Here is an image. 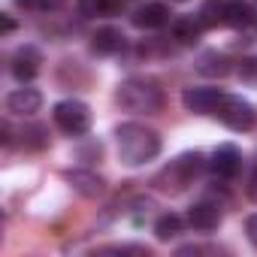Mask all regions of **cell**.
<instances>
[{
	"label": "cell",
	"mask_w": 257,
	"mask_h": 257,
	"mask_svg": "<svg viewBox=\"0 0 257 257\" xmlns=\"http://www.w3.org/2000/svg\"><path fill=\"white\" fill-rule=\"evenodd\" d=\"M100 155H103V146H100V143H91L88 149H82V152H79V158H82V161H85V158H97V161H100Z\"/></svg>",
	"instance_id": "24"
},
{
	"label": "cell",
	"mask_w": 257,
	"mask_h": 257,
	"mask_svg": "<svg viewBox=\"0 0 257 257\" xmlns=\"http://www.w3.org/2000/svg\"><path fill=\"white\" fill-rule=\"evenodd\" d=\"M118 106L127 109V112H137V115H149V112H158L164 106V91L158 88V82L152 79H124L118 85V94H115Z\"/></svg>",
	"instance_id": "2"
},
{
	"label": "cell",
	"mask_w": 257,
	"mask_h": 257,
	"mask_svg": "<svg viewBox=\"0 0 257 257\" xmlns=\"http://www.w3.org/2000/svg\"><path fill=\"white\" fill-rule=\"evenodd\" d=\"M221 100H224V94L218 88H188L182 94V106L191 115H215Z\"/></svg>",
	"instance_id": "5"
},
{
	"label": "cell",
	"mask_w": 257,
	"mask_h": 257,
	"mask_svg": "<svg viewBox=\"0 0 257 257\" xmlns=\"http://www.w3.org/2000/svg\"><path fill=\"white\" fill-rule=\"evenodd\" d=\"M0 31H4V34H13V31H16V22H13L10 16H0Z\"/></svg>",
	"instance_id": "25"
},
{
	"label": "cell",
	"mask_w": 257,
	"mask_h": 257,
	"mask_svg": "<svg viewBox=\"0 0 257 257\" xmlns=\"http://www.w3.org/2000/svg\"><path fill=\"white\" fill-rule=\"evenodd\" d=\"M197 19H200V25L206 31L224 25V0H206V4L200 7V13H197Z\"/></svg>",
	"instance_id": "18"
},
{
	"label": "cell",
	"mask_w": 257,
	"mask_h": 257,
	"mask_svg": "<svg viewBox=\"0 0 257 257\" xmlns=\"http://www.w3.org/2000/svg\"><path fill=\"white\" fill-rule=\"evenodd\" d=\"M230 70H233V61H230L224 52H218V49H209V52H203V55L197 58V73H200V76L224 79Z\"/></svg>",
	"instance_id": "12"
},
{
	"label": "cell",
	"mask_w": 257,
	"mask_h": 257,
	"mask_svg": "<svg viewBox=\"0 0 257 257\" xmlns=\"http://www.w3.org/2000/svg\"><path fill=\"white\" fill-rule=\"evenodd\" d=\"M118 158L124 167H143L161 155V134L140 121H124L115 131Z\"/></svg>",
	"instance_id": "1"
},
{
	"label": "cell",
	"mask_w": 257,
	"mask_h": 257,
	"mask_svg": "<svg viewBox=\"0 0 257 257\" xmlns=\"http://www.w3.org/2000/svg\"><path fill=\"white\" fill-rule=\"evenodd\" d=\"M218 118H221V124H227L230 131H236V134H245V131H251L254 127V106L248 103V100H242V97H236V94H224V100H221V106H218V112H215Z\"/></svg>",
	"instance_id": "4"
},
{
	"label": "cell",
	"mask_w": 257,
	"mask_h": 257,
	"mask_svg": "<svg viewBox=\"0 0 257 257\" xmlns=\"http://www.w3.org/2000/svg\"><path fill=\"white\" fill-rule=\"evenodd\" d=\"M76 7H79V13H82L85 19H97V16H103V13H109L112 0H76Z\"/></svg>",
	"instance_id": "20"
},
{
	"label": "cell",
	"mask_w": 257,
	"mask_h": 257,
	"mask_svg": "<svg viewBox=\"0 0 257 257\" xmlns=\"http://www.w3.org/2000/svg\"><path fill=\"white\" fill-rule=\"evenodd\" d=\"M22 143H25V149H34V152L46 149L49 146V127L46 124H28L22 131Z\"/></svg>",
	"instance_id": "19"
},
{
	"label": "cell",
	"mask_w": 257,
	"mask_h": 257,
	"mask_svg": "<svg viewBox=\"0 0 257 257\" xmlns=\"http://www.w3.org/2000/svg\"><path fill=\"white\" fill-rule=\"evenodd\" d=\"M248 197H254V200H257V170H254V176L248 179Z\"/></svg>",
	"instance_id": "26"
},
{
	"label": "cell",
	"mask_w": 257,
	"mask_h": 257,
	"mask_svg": "<svg viewBox=\"0 0 257 257\" xmlns=\"http://www.w3.org/2000/svg\"><path fill=\"white\" fill-rule=\"evenodd\" d=\"M209 167H212V173H215L218 179H236L239 170H242V155H239V149H236L233 143H224V146H218V149L212 152Z\"/></svg>",
	"instance_id": "6"
},
{
	"label": "cell",
	"mask_w": 257,
	"mask_h": 257,
	"mask_svg": "<svg viewBox=\"0 0 257 257\" xmlns=\"http://www.w3.org/2000/svg\"><path fill=\"white\" fill-rule=\"evenodd\" d=\"M52 118H55V124L67 137H82V134L91 131V109L82 100H61V103H55Z\"/></svg>",
	"instance_id": "3"
},
{
	"label": "cell",
	"mask_w": 257,
	"mask_h": 257,
	"mask_svg": "<svg viewBox=\"0 0 257 257\" xmlns=\"http://www.w3.org/2000/svg\"><path fill=\"white\" fill-rule=\"evenodd\" d=\"M239 79L248 85H257V58H245L239 61Z\"/></svg>",
	"instance_id": "21"
},
{
	"label": "cell",
	"mask_w": 257,
	"mask_h": 257,
	"mask_svg": "<svg viewBox=\"0 0 257 257\" xmlns=\"http://www.w3.org/2000/svg\"><path fill=\"white\" fill-rule=\"evenodd\" d=\"M40 106H43V94L37 88H16L7 97V109L13 115H34L40 112Z\"/></svg>",
	"instance_id": "13"
},
{
	"label": "cell",
	"mask_w": 257,
	"mask_h": 257,
	"mask_svg": "<svg viewBox=\"0 0 257 257\" xmlns=\"http://www.w3.org/2000/svg\"><path fill=\"white\" fill-rule=\"evenodd\" d=\"M203 167H206V161H203L200 152H185V155H179V158L170 164V170H167L164 176H173V179H176V188L182 191L185 185L194 182V176H197Z\"/></svg>",
	"instance_id": "7"
},
{
	"label": "cell",
	"mask_w": 257,
	"mask_h": 257,
	"mask_svg": "<svg viewBox=\"0 0 257 257\" xmlns=\"http://www.w3.org/2000/svg\"><path fill=\"white\" fill-rule=\"evenodd\" d=\"M16 7H22V10H37V0H16Z\"/></svg>",
	"instance_id": "27"
},
{
	"label": "cell",
	"mask_w": 257,
	"mask_h": 257,
	"mask_svg": "<svg viewBox=\"0 0 257 257\" xmlns=\"http://www.w3.org/2000/svg\"><path fill=\"white\" fill-rule=\"evenodd\" d=\"M188 224L200 233H212L221 227V206L218 203H209V200H200L188 209Z\"/></svg>",
	"instance_id": "8"
},
{
	"label": "cell",
	"mask_w": 257,
	"mask_h": 257,
	"mask_svg": "<svg viewBox=\"0 0 257 257\" xmlns=\"http://www.w3.org/2000/svg\"><path fill=\"white\" fill-rule=\"evenodd\" d=\"M67 7V0H37V10L40 13H58Z\"/></svg>",
	"instance_id": "22"
},
{
	"label": "cell",
	"mask_w": 257,
	"mask_h": 257,
	"mask_svg": "<svg viewBox=\"0 0 257 257\" xmlns=\"http://www.w3.org/2000/svg\"><path fill=\"white\" fill-rule=\"evenodd\" d=\"M64 179L73 185L76 194H82V197H88V200H94V197H100V194L106 191V182H103L94 170H67Z\"/></svg>",
	"instance_id": "9"
},
{
	"label": "cell",
	"mask_w": 257,
	"mask_h": 257,
	"mask_svg": "<svg viewBox=\"0 0 257 257\" xmlns=\"http://www.w3.org/2000/svg\"><path fill=\"white\" fill-rule=\"evenodd\" d=\"M131 22H134V28H140V31H158V28L170 25V10H167L164 4H143V7L131 16Z\"/></svg>",
	"instance_id": "11"
},
{
	"label": "cell",
	"mask_w": 257,
	"mask_h": 257,
	"mask_svg": "<svg viewBox=\"0 0 257 257\" xmlns=\"http://www.w3.org/2000/svg\"><path fill=\"white\" fill-rule=\"evenodd\" d=\"M40 64H43V55L34 49V46H22L16 55H13V76L19 82H31L37 73H40Z\"/></svg>",
	"instance_id": "10"
},
{
	"label": "cell",
	"mask_w": 257,
	"mask_h": 257,
	"mask_svg": "<svg viewBox=\"0 0 257 257\" xmlns=\"http://www.w3.org/2000/svg\"><path fill=\"white\" fill-rule=\"evenodd\" d=\"M121 49H124V34H121L118 28H112V25L100 28V31L91 37V52H94V55L109 58V55H118Z\"/></svg>",
	"instance_id": "14"
},
{
	"label": "cell",
	"mask_w": 257,
	"mask_h": 257,
	"mask_svg": "<svg viewBox=\"0 0 257 257\" xmlns=\"http://www.w3.org/2000/svg\"><path fill=\"white\" fill-rule=\"evenodd\" d=\"M254 22V7L248 0H224V25L233 31H245Z\"/></svg>",
	"instance_id": "15"
},
{
	"label": "cell",
	"mask_w": 257,
	"mask_h": 257,
	"mask_svg": "<svg viewBox=\"0 0 257 257\" xmlns=\"http://www.w3.org/2000/svg\"><path fill=\"white\" fill-rule=\"evenodd\" d=\"M245 236H248V242L257 248V215H248V221H245Z\"/></svg>",
	"instance_id": "23"
},
{
	"label": "cell",
	"mask_w": 257,
	"mask_h": 257,
	"mask_svg": "<svg viewBox=\"0 0 257 257\" xmlns=\"http://www.w3.org/2000/svg\"><path fill=\"white\" fill-rule=\"evenodd\" d=\"M203 31H206V28L200 25L197 16H182V19H176L173 28H170V34H173V40H176L179 46H197L200 37H203Z\"/></svg>",
	"instance_id": "16"
},
{
	"label": "cell",
	"mask_w": 257,
	"mask_h": 257,
	"mask_svg": "<svg viewBox=\"0 0 257 257\" xmlns=\"http://www.w3.org/2000/svg\"><path fill=\"white\" fill-rule=\"evenodd\" d=\"M182 233V218L176 215V212H164L158 221H155V236L161 239V242H170V239H176Z\"/></svg>",
	"instance_id": "17"
}]
</instances>
